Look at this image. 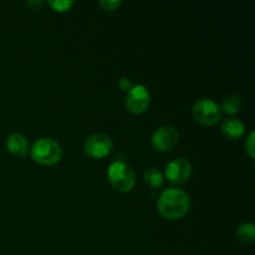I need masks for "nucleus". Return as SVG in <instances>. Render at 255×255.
I'll use <instances>...</instances> for the list:
<instances>
[{
    "mask_svg": "<svg viewBox=\"0 0 255 255\" xmlns=\"http://www.w3.org/2000/svg\"><path fill=\"white\" fill-rule=\"evenodd\" d=\"M191 207V198L184 189L167 188L158 197L157 208L162 217L176 221L186 216Z\"/></svg>",
    "mask_w": 255,
    "mask_h": 255,
    "instance_id": "f257e3e1",
    "label": "nucleus"
},
{
    "mask_svg": "<svg viewBox=\"0 0 255 255\" xmlns=\"http://www.w3.org/2000/svg\"><path fill=\"white\" fill-rule=\"evenodd\" d=\"M107 178L116 191L126 193L133 189L136 176L128 163L124 161L112 162L107 168Z\"/></svg>",
    "mask_w": 255,
    "mask_h": 255,
    "instance_id": "f03ea898",
    "label": "nucleus"
},
{
    "mask_svg": "<svg viewBox=\"0 0 255 255\" xmlns=\"http://www.w3.org/2000/svg\"><path fill=\"white\" fill-rule=\"evenodd\" d=\"M31 156L37 163L50 166L57 163L61 159L62 148L55 139L50 137H41L32 144Z\"/></svg>",
    "mask_w": 255,
    "mask_h": 255,
    "instance_id": "7ed1b4c3",
    "label": "nucleus"
},
{
    "mask_svg": "<svg viewBox=\"0 0 255 255\" xmlns=\"http://www.w3.org/2000/svg\"><path fill=\"white\" fill-rule=\"evenodd\" d=\"M193 117L197 122L204 125V126H212L221 120L222 111L219 105H217L211 99H199L194 102Z\"/></svg>",
    "mask_w": 255,
    "mask_h": 255,
    "instance_id": "20e7f679",
    "label": "nucleus"
},
{
    "mask_svg": "<svg viewBox=\"0 0 255 255\" xmlns=\"http://www.w3.org/2000/svg\"><path fill=\"white\" fill-rule=\"evenodd\" d=\"M149 104H151V94L143 85H133V87L126 92L125 105L132 114H142L148 109Z\"/></svg>",
    "mask_w": 255,
    "mask_h": 255,
    "instance_id": "39448f33",
    "label": "nucleus"
},
{
    "mask_svg": "<svg viewBox=\"0 0 255 255\" xmlns=\"http://www.w3.org/2000/svg\"><path fill=\"white\" fill-rule=\"evenodd\" d=\"M152 144L159 152H168L177 146L179 141V132L171 125H164L157 128L152 134Z\"/></svg>",
    "mask_w": 255,
    "mask_h": 255,
    "instance_id": "423d86ee",
    "label": "nucleus"
},
{
    "mask_svg": "<svg viewBox=\"0 0 255 255\" xmlns=\"http://www.w3.org/2000/svg\"><path fill=\"white\" fill-rule=\"evenodd\" d=\"M112 139L107 134H91L84 143V151L92 158H104L112 151Z\"/></svg>",
    "mask_w": 255,
    "mask_h": 255,
    "instance_id": "0eeeda50",
    "label": "nucleus"
},
{
    "mask_svg": "<svg viewBox=\"0 0 255 255\" xmlns=\"http://www.w3.org/2000/svg\"><path fill=\"white\" fill-rule=\"evenodd\" d=\"M192 163L186 158H177L171 161L166 167V178L173 184H183L192 176Z\"/></svg>",
    "mask_w": 255,
    "mask_h": 255,
    "instance_id": "6e6552de",
    "label": "nucleus"
},
{
    "mask_svg": "<svg viewBox=\"0 0 255 255\" xmlns=\"http://www.w3.org/2000/svg\"><path fill=\"white\" fill-rule=\"evenodd\" d=\"M246 131V126L242 122V120L237 119V117H227L222 122V132L227 138L236 141V139L241 138Z\"/></svg>",
    "mask_w": 255,
    "mask_h": 255,
    "instance_id": "1a4fd4ad",
    "label": "nucleus"
},
{
    "mask_svg": "<svg viewBox=\"0 0 255 255\" xmlns=\"http://www.w3.org/2000/svg\"><path fill=\"white\" fill-rule=\"evenodd\" d=\"M6 148L15 156H25L29 151V142L22 133H11L6 139Z\"/></svg>",
    "mask_w": 255,
    "mask_h": 255,
    "instance_id": "9d476101",
    "label": "nucleus"
},
{
    "mask_svg": "<svg viewBox=\"0 0 255 255\" xmlns=\"http://www.w3.org/2000/svg\"><path fill=\"white\" fill-rule=\"evenodd\" d=\"M221 111L226 112L227 115H234L241 111L242 109V99L238 95H227L219 106Z\"/></svg>",
    "mask_w": 255,
    "mask_h": 255,
    "instance_id": "9b49d317",
    "label": "nucleus"
},
{
    "mask_svg": "<svg viewBox=\"0 0 255 255\" xmlns=\"http://www.w3.org/2000/svg\"><path fill=\"white\" fill-rule=\"evenodd\" d=\"M143 179L144 182L151 187V188L157 189L162 187V184H163V181H164V177L158 168L148 167V168L144 169Z\"/></svg>",
    "mask_w": 255,
    "mask_h": 255,
    "instance_id": "f8f14e48",
    "label": "nucleus"
},
{
    "mask_svg": "<svg viewBox=\"0 0 255 255\" xmlns=\"http://www.w3.org/2000/svg\"><path fill=\"white\" fill-rule=\"evenodd\" d=\"M236 236L238 238L239 242L242 243H252L255 238V227L253 223H242L241 226H238L236 231Z\"/></svg>",
    "mask_w": 255,
    "mask_h": 255,
    "instance_id": "ddd939ff",
    "label": "nucleus"
},
{
    "mask_svg": "<svg viewBox=\"0 0 255 255\" xmlns=\"http://www.w3.org/2000/svg\"><path fill=\"white\" fill-rule=\"evenodd\" d=\"M47 4H49L52 9L56 10V11L64 12L71 9V7L74 6L75 2L72 1V0H49Z\"/></svg>",
    "mask_w": 255,
    "mask_h": 255,
    "instance_id": "4468645a",
    "label": "nucleus"
},
{
    "mask_svg": "<svg viewBox=\"0 0 255 255\" xmlns=\"http://www.w3.org/2000/svg\"><path fill=\"white\" fill-rule=\"evenodd\" d=\"M244 147H246V152L248 153V156L252 157V158H254L255 157V132L254 131H252L251 133H249V136L247 137Z\"/></svg>",
    "mask_w": 255,
    "mask_h": 255,
    "instance_id": "2eb2a0df",
    "label": "nucleus"
},
{
    "mask_svg": "<svg viewBox=\"0 0 255 255\" xmlns=\"http://www.w3.org/2000/svg\"><path fill=\"white\" fill-rule=\"evenodd\" d=\"M121 4V0H100V5L105 11H115Z\"/></svg>",
    "mask_w": 255,
    "mask_h": 255,
    "instance_id": "dca6fc26",
    "label": "nucleus"
},
{
    "mask_svg": "<svg viewBox=\"0 0 255 255\" xmlns=\"http://www.w3.org/2000/svg\"><path fill=\"white\" fill-rule=\"evenodd\" d=\"M119 87L120 90H122V91H129V90L133 87V84H132V80L129 79V77H121V79L119 80Z\"/></svg>",
    "mask_w": 255,
    "mask_h": 255,
    "instance_id": "f3484780",
    "label": "nucleus"
}]
</instances>
